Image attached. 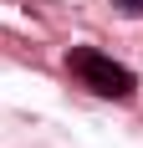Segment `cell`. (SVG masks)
I'll return each instance as SVG.
<instances>
[{
	"mask_svg": "<svg viewBox=\"0 0 143 148\" xmlns=\"http://www.w3.org/2000/svg\"><path fill=\"white\" fill-rule=\"evenodd\" d=\"M113 5H123L128 15H138V10H143V0H113Z\"/></svg>",
	"mask_w": 143,
	"mask_h": 148,
	"instance_id": "2",
	"label": "cell"
},
{
	"mask_svg": "<svg viewBox=\"0 0 143 148\" xmlns=\"http://www.w3.org/2000/svg\"><path fill=\"white\" fill-rule=\"evenodd\" d=\"M67 72L77 77L82 87H92L97 97L128 102L133 92H138V77H133L123 61H113L107 51H97V46H72V51H67Z\"/></svg>",
	"mask_w": 143,
	"mask_h": 148,
	"instance_id": "1",
	"label": "cell"
}]
</instances>
